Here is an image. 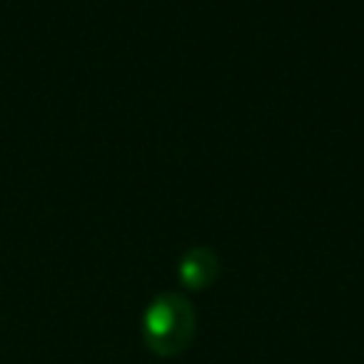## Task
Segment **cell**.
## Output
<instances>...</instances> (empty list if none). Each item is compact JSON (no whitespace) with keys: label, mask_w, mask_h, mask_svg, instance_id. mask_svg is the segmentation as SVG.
<instances>
[{"label":"cell","mask_w":364,"mask_h":364,"mask_svg":"<svg viewBox=\"0 0 364 364\" xmlns=\"http://www.w3.org/2000/svg\"><path fill=\"white\" fill-rule=\"evenodd\" d=\"M177 277L188 289H205L220 277V257L213 247H193L182 255Z\"/></svg>","instance_id":"obj_2"},{"label":"cell","mask_w":364,"mask_h":364,"mask_svg":"<svg viewBox=\"0 0 364 364\" xmlns=\"http://www.w3.org/2000/svg\"><path fill=\"white\" fill-rule=\"evenodd\" d=\"M198 329L195 309L182 294H160L142 312V337L157 357H177L190 347Z\"/></svg>","instance_id":"obj_1"}]
</instances>
